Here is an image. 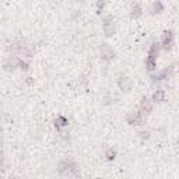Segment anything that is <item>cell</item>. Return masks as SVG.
<instances>
[{"mask_svg": "<svg viewBox=\"0 0 179 179\" xmlns=\"http://www.w3.org/2000/svg\"><path fill=\"white\" fill-rule=\"evenodd\" d=\"M59 172L63 176H78L80 175V168L73 161H62L59 162Z\"/></svg>", "mask_w": 179, "mask_h": 179, "instance_id": "1", "label": "cell"}, {"mask_svg": "<svg viewBox=\"0 0 179 179\" xmlns=\"http://www.w3.org/2000/svg\"><path fill=\"white\" fill-rule=\"evenodd\" d=\"M104 32H105V37H112L115 34V23H113V15H107L104 18V24H102Z\"/></svg>", "mask_w": 179, "mask_h": 179, "instance_id": "2", "label": "cell"}, {"mask_svg": "<svg viewBox=\"0 0 179 179\" xmlns=\"http://www.w3.org/2000/svg\"><path fill=\"white\" fill-rule=\"evenodd\" d=\"M99 53H101V59L105 62H109L115 57V50L108 43H102L99 46Z\"/></svg>", "mask_w": 179, "mask_h": 179, "instance_id": "3", "label": "cell"}, {"mask_svg": "<svg viewBox=\"0 0 179 179\" xmlns=\"http://www.w3.org/2000/svg\"><path fill=\"white\" fill-rule=\"evenodd\" d=\"M174 70H175V63H174V65H171L169 67H168V69L162 70V72L157 73V74H152V76H151V80H152V81H161V80H165V78H168V77L171 76Z\"/></svg>", "mask_w": 179, "mask_h": 179, "instance_id": "4", "label": "cell"}, {"mask_svg": "<svg viewBox=\"0 0 179 179\" xmlns=\"http://www.w3.org/2000/svg\"><path fill=\"white\" fill-rule=\"evenodd\" d=\"M161 45L165 50H171L172 46H174V32L172 31H165L164 35H162V42Z\"/></svg>", "mask_w": 179, "mask_h": 179, "instance_id": "5", "label": "cell"}, {"mask_svg": "<svg viewBox=\"0 0 179 179\" xmlns=\"http://www.w3.org/2000/svg\"><path fill=\"white\" fill-rule=\"evenodd\" d=\"M118 85L123 92H129L132 90V87H133V81L127 76H120L118 80Z\"/></svg>", "mask_w": 179, "mask_h": 179, "instance_id": "6", "label": "cell"}, {"mask_svg": "<svg viewBox=\"0 0 179 179\" xmlns=\"http://www.w3.org/2000/svg\"><path fill=\"white\" fill-rule=\"evenodd\" d=\"M126 122L133 126H140L144 123V116H143L141 112H137V113H133V115H130V116H127Z\"/></svg>", "mask_w": 179, "mask_h": 179, "instance_id": "7", "label": "cell"}, {"mask_svg": "<svg viewBox=\"0 0 179 179\" xmlns=\"http://www.w3.org/2000/svg\"><path fill=\"white\" fill-rule=\"evenodd\" d=\"M151 110H152L151 101H149L147 98H143L141 99V104H140V112L144 115V113H150Z\"/></svg>", "mask_w": 179, "mask_h": 179, "instance_id": "8", "label": "cell"}, {"mask_svg": "<svg viewBox=\"0 0 179 179\" xmlns=\"http://www.w3.org/2000/svg\"><path fill=\"white\" fill-rule=\"evenodd\" d=\"M158 53H160V46H158V43H152L149 49V56L147 57H151V59H155L157 60Z\"/></svg>", "mask_w": 179, "mask_h": 179, "instance_id": "9", "label": "cell"}, {"mask_svg": "<svg viewBox=\"0 0 179 179\" xmlns=\"http://www.w3.org/2000/svg\"><path fill=\"white\" fill-rule=\"evenodd\" d=\"M152 101H155V102H162V101H165L164 90H157V91L152 94Z\"/></svg>", "mask_w": 179, "mask_h": 179, "instance_id": "10", "label": "cell"}, {"mask_svg": "<svg viewBox=\"0 0 179 179\" xmlns=\"http://www.w3.org/2000/svg\"><path fill=\"white\" fill-rule=\"evenodd\" d=\"M67 123H69V120L65 116H57L56 120H55V126H56L57 130H60L63 126H67Z\"/></svg>", "mask_w": 179, "mask_h": 179, "instance_id": "11", "label": "cell"}, {"mask_svg": "<svg viewBox=\"0 0 179 179\" xmlns=\"http://www.w3.org/2000/svg\"><path fill=\"white\" fill-rule=\"evenodd\" d=\"M145 67H147V70H150V72L155 70L157 60L155 59H151V57H147V59H145Z\"/></svg>", "mask_w": 179, "mask_h": 179, "instance_id": "12", "label": "cell"}, {"mask_svg": "<svg viewBox=\"0 0 179 179\" xmlns=\"http://www.w3.org/2000/svg\"><path fill=\"white\" fill-rule=\"evenodd\" d=\"M141 14H143V11H141V7L139 6V4H134L133 8H132V14H130V17H132V18H139Z\"/></svg>", "mask_w": 179, "mask_h": 179, "instance_id": "13", "label": "cell"}, {"mask_svg": "<svg viewBox=\"0 0 179 179\" xmlns=\"http://www.w3.org/2000/svg\"><path fill=\"white\" fill-rule=\"evenodd\" d=\"M105 157H107L108 161H112L116 158V151H115L113 149H108L107 151H105Z\"/></svg>", "mask_w": 179, "mask_h": 179, "instance_id": "14", "label": "cell"}, {"mask_svg": "<svg viewBox=\"0 0 179 179\" xmlns=\"http://www.w3.org/2000/svg\"><path fill=\"white\" fill-rule=\"evenodd\" d=\"M164 10V6L161 2H155V3L152 4V14H155V13H161Z\"/></svg>", "mask_w": 179, "mask_h": 179, "instance_id": "15", "label": "cell"}, {"mask_svg": "<svg viewBox=\"0 0 179 179\" xmlns=\"http://www.w3.org/2000/svg\"><path fill=\"white\" fill-rule=\"evenodd\" d=\"M104 7H105V0H98L97 2V8H98V14H101V11L104 10Z\"/></svg>", "mask_w": 179, "mask_h": 179, "instance_id": "16", "label": "cell"}, {"mask_svg": "<svg viewBox=\"0 0 179 179\" xmlns=\"http://www.w3.org/2000/svg\"><path fill=\"white\" fill-rule=\"evenodd\" d=\"M18 66H20V69L23 70V72H27V70L30 69L28 63H25V62H23V60H18Z\"/></svg>", "mask_w": 179, "mask_h": 179, "instance_id": "17", "label": "cell"}, {"mask_svg": "<svg viewBox=\"0 0 179 179\" xmlns=\"http://www.w3.org/2000/svg\"><path fill=\"white\" fill-rule=\"evenodd\" d=\"M139 134H140L141 140H144V139H149L150 137V132H141V133H139Z\"/></svg>", "mask_w": 179, "mask_h": 179, "instance_id": "18", "label": "cell"}, {"mask_svg": "<svg viewBox=\"0 0 179 179\" xmlns=\"http://www.w3.org/2000/svg\"><path fill=\"white\" fill-rule=\"evenodd\" d=\"M27 84H28V85H32V84H34V80H32L31 77H28V78H27Z\"/></svg>", "mask_w": 179, "mask_h": 179, "instance_id": "19", "label": "cell"}]
</instances>
